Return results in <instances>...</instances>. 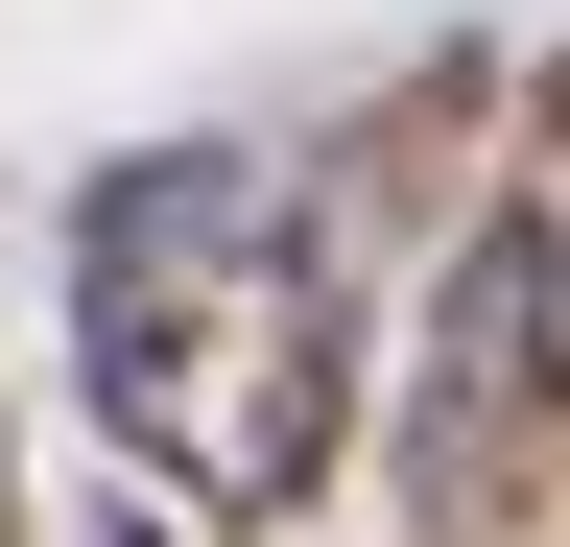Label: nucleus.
<instances>
[{"mask_svg": "<svg viewBox=\"0 0 570 547\" xmlns=\"http://www.w3.org/2000/svg\"><path fill=\"white\" fill-rule=\"evenodd\" d=\"M71 381L214 524H285L356 452V262L238 144H119L71 191Z\"/></svg>", "mask_w": 570, "mask_h": 547, "instance_id": "1", "label": "nucleus"}, {"mask_svg": "<svg viewBox=\"0 0 570 547\" xmlns=\"http://www.w3.org/2000/svg\"><path fill=\"white\" fill-rule=\"evenodd\" d=\"M404 524L428 547H523L570 500V238L547 191H499V215L428 262V333H404Z\"/></svg>", "mask_w": 570, "mask_h": 547, "instance_id": "2", "label": "nucleus"}, {"mask_svg": "<svg viewBox=\"0 0 570 547\" xmlns=\"http://www.w3.org/2000/svg\"><path fill=\"white\" fill-rule=\"evenodd\" d=\"M523 144H547V191H570V48H547V119H523Z\"/></svg>", "mask_w": 570, "mask_h": 547, "instance_id": "3", "label": "nucleus"}, {"mask_svg": "<svg viewBox=\"0 0 570 547\" xmlns=\"http://www.w3.org/2000/svg\"><path fill=\"white\" fill-rule=\"evenodd\" d=\"M96 547H190V524H167V500H119V524H96Z\"/></svg>", "mask_w": 570, "mask_h": 547, "instance_id": "4", "label": "nucleus"}, {"mask_svg": "<svg viewBox=\"0 0 570 547\" xmlns=\"http://www.w3.org/2000/svg\"><path fill=\"white\" fill-rule=\"evenodd\" d=\"M0 547H24V500H0Z\"/></svg>", "mask_w": 570, "mask_h": 547, "instance_id": "5", "label": "nucleus"}]
</instances>
